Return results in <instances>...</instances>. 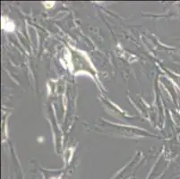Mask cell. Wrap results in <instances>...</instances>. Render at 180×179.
Returning a JSON list of instances; mask_svg holds the SVG:
<instances>
[{
  "instance_id": "1",
  "label": "cell",
  "mask_w": 180,
  "mask_h": 179,
  "mask_svg": "<svg viewBox=\"0 0 180 179\" xmlns=\"http://www.w3.org/2000/svg\"><path fill=\"white\" fill-rule=\"evenodd\" d=\"M1 23H2V28L6 31H8V32H12L14 31V23L10 21V20L6 17H3L2 20H1Z\"/></svg>"
},
{
  "instance_id": "2",
  "label": "cell",
  "mask_w": 180,
  "mask_h": 179,
  "mask_svg": "<svg viewBox=\"0 0 180 179\" xmlns=\"http://www.w3.org/2000/svg\"><path fill=\"white\" fill-rule=\"evenodd\" d=\"M54 4H55V2H45L44 3V6L47 8H50V7H52L54 6Z\"/></svg>"
}]
</instances>
